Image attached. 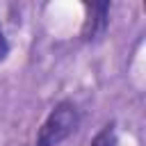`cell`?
<instances>
[{
    "instance_id": "6da1fadb",
    "label": "cell",
    "mask_w": 146,
    "mask_h": 146,
    "mask_svg": "<svg viewBox=\"0 0 146 146\" xmlns=\"http://www.w3.org/2000/svg\"><path fill=\"white\" fill-rule=\"evenodd\" d=\"M80 107L75 100H59L41 123L36 132V146H59L80 128Z\"/></svg>"
},
{
    "instance_id": "7a4b0ae2",
    "label": "cell",
    "mask_w": 146,
    "mask_h": 146,
    "mask_svg": "<svg viewBox=\"0 0 146 146\" xmlns=\"http://www.w3.org/2000/svg\"><path fill=\"white\" fill-rule=\"evenodd\" d=\"M84 21L80 30V39L84 43H96L105 36L110 27V2H84Z\"/></svg>"
},
{
    "instance_id": "3957f363",
    "label": "cell",
    "mask_w": 146,
    "mask_h": 146,
    "mask_svg": "<svg viewBox=\"0 0 146 146\" xmlns=\"http://www.w3.org/2000/svg\"><path fill=\"white\" fill-rule=\"evenodd\" d=\"M89 146H119L116 123H107V125H103V128L94 135V139H91Z\"/></svg>"
},
{
    "instance_id": "277c9868",
    "label": "cell",
    "mask_w": 146,
    "mask_h": 146,
    "mask_svg": "<svg viewBox=\"0 0 146 146\" xmlns=\"http://www.w3.org/2000/svg\"><path fill=\"white\" fill-rule=\"evenodd\" d=\"M7 55H9V41H7L5 32H2V25H0V64L7 59Z\"/></svg>"
}]
</instances>
